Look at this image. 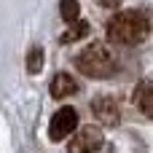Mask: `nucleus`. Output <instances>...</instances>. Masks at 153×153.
I'll return each mask as SVG.
<instances>
[{
    "instance_id": "1",
    "label": "nucleus",
    "mask_w": 153,
    "mask_h": 153,
    "mask_svg": "<svg viewBox=\"0 0 153 153\" xmlns=\"http://www.w3.org/2000/svg\"><path fill=\"white\" fill-rule=\"evenodd\" d=\"M151 35V19L143 11H121L108 22V38L118 46H137Z\"/></svg>"
},
{
    "instance_id": "2",
    "label": "nucleus",
    "mask_w": 153,
    "mask_h": 153,
    "mask_svg": "<svg viewBox=\"0 0 153 153\" xmlns=\"http://www.w3.org/2000/svg\"><path fill=\"white\" fill-rule=\"evenodd\" d=\"M75 67L83 75H89V78H110L118 70V59L110 51V46H105V43H89L75 56Z\"/></svg>"
},
{
    "instance_id": "3",
    "label": "nucleus",
    "mask_w": 153,
    "mask_h": 153,
    "mask_svg": "<svg viewBox=\"0 0 153 153\" xmlns=\"http://www.w3.org/2000/svg\"><path fill=\"white\" fill-rule=\"evenodd\" d=\"M91 113H94V118H97L100 124L116 126V124L121 121V102H118V97H113V94H100V97L91 100Z\"/></svg>"
},
{
    "instance_id": "4",
    "label": "nucleus",
    "mask_w": 153,
    "mask_h": 153,
    "mask_svg": "<svg viewBox=\"0 0 153 153\" xmlns=\"http://www.w3.org/2000/svg\"><path fill=\"white\" fill-rule=\"evenodd\" d=\"M75 126H78V110L70 108V105H65V108H59V110L54 113L51 126H48V137H51L54 143H59V140H65L70 132H75Z\"/></svg>"
},
{
    "instance_id": "5",
    "label": "nucleus",
    "mask_w": 153,
    "mask_h": 153,
    "mask_svg": "<svg viewBox=\"0 0 153 153\" xmlns=\"http://www.w3.org/2000/svg\"><path fill=\"white\" fill-rule=\"evenodd\" d=\"M102 143H105V137H102V132L97 126H81L75 132L73 143L67 145V151L70 153H97L102 148Z\"/></svg>"
},
{
    "instance_id": "6",
    "label": "nucleus",
    "mask_w": 153,
    "mask_h": 153,
    "mask_svg": "<svg viewBox=\"0 0 153 153\" xmlns=\"http://www.w3.org/2000/svg\"><path fill=\"white\" fill-rule=\"evenodd\" d=\"M134 105H137V110L145 118H153V81H140L137 83V89H134Z\"/></svg>"
},
{
    "instance_id": "7",
    "label": "nucleus",
    "mask_w": 153,
    "mask_h": 153,
    "mask_svg": "<svg viewBox=\"0 0 153 153\" xmlns=\"http://www.w3.org/2000/svg\"><path fill=\"white\" fill-rule=\"evenodd\" d=\"M78 89H81V86H78V81H75L70 73H56L54 81H51V97H54V100H65V97L75 94Z\"/></svg>"
},
{
    "instance_id": "8",
    "label": "nucleus",
    "mask_w": 153,
    "mask_h": 153,
    "mask_svg": "<svg viewBox=\"0 0 153 153\" xmlns=\"http://www.w3.org/2000/svg\"><path fill=\"white\" fill-rule=\"evenodd\" d=\"M59 13H62V19H65L67 24H75V22L81 19V5H78V0H59Z\"/></svg>"
},
{
    "instance_id": "9",
    "label": "nucleus",
    "mask_w": 153,
    "mask_h": 153,
    "mask_svg": "<svg viewBox=\"0 0 153 153\" xmlns=\"http://www.w3.org/2000/svg\"><path fill=\"white\" fill-rule=\"evenodd\" d=\"M89 35V24L83 22V19H78L65 35H62V43H73V40H81V38H86Z\"/></svg>"
},
{
    "instance_id": "10",
    "label": "nucleus",
    "mask_w": 153,
    "mask_h": 153,
    "mask_svg": "<svg viewBox=\"0 0 153 153\" xmlns=\"http://www.w3.org/2000/svg\"><path fill=\"white\" fill-rule=\"evenodd\" d=\"M40 67H43V48L35 46V48H30V54H27V70H30V73H40Z\"/></svg>"
},
{
    "instance_id": "11",
    "label": "nucleus",
    "mask_w": 153,
    "mask_h": 153,
    "mask_svg": "<svg viewBox=\"0 0 153 153\" xmlns=\"http://www.w3.org/2000/svg\"><path fill=\"white\" fill-rule=\"evenodd\" d=\"M97 3H100V5H105V8H116L121 0H97Z\"/></svg>"
}]
</instances>
